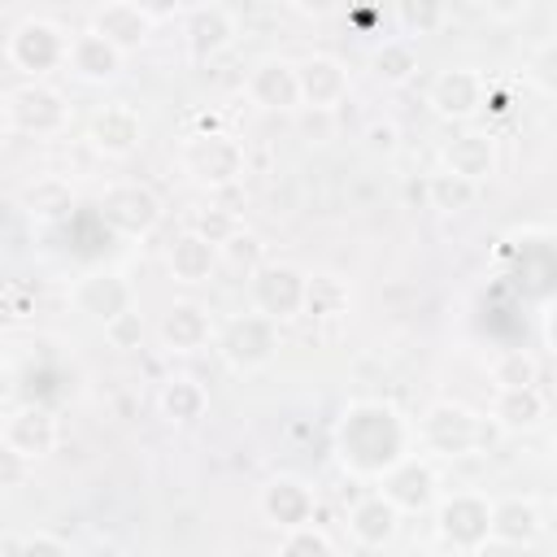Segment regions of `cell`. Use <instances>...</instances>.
<instances>
[{"label":"cell","mask_w":557,"mask_h":557,"mask_svg":"<svg viewBox=\"0 0 557 557\" xmlns=\"http://www.w3.org/2000/svg\"><path fill=\"white\" fill-rule=\"evenodd\" d=\"M409 444L405 418L383 400H357L335 426V453L352 474H387Z\"/></svg>","instance_id":"1"},{"label":"cell","mask_w":557,"mask_h":557,"mask_svg":"<svg viewBox=\"0 0 557 557\" xmlns=\"http://www.w3.org/2000/svg\"><path fill=\"white\" fill-rule=\"evenodd\" d=\"M418 435H422V444H426L431 453H440V457H461V453H474V448L487 444L483 418L470 413V409L457 405V400H435V405L422 413Z\"/></svg>","instance_id":"2"},{"label":"cell","mask_w":557,"mask_h":557,"mask_svg":"<svg viewBox=\"0 0 557 557\" xmlns=\"http://www.w3.org/2000/svg\"><path fill=\"white\" fill-rule=\"evenodd\" d=\"M183 170L200 187H231L244 174V144L226 131H205L183 144Z\"/></svg>","instance_id":"3"},{"label":"cell","mask_w":557,"mask_h":557,"mask_svg":"<svg viewBox=\"0 0 557 557\" xmlns=\"http://www.w3.org/2000/svg\"><path fill=\"white\" fill-rule=\"evenodd\" d=\"M218 352H222V361H226L231 370H239V374L261 370V366H270L274 352H278V326H274L270 318H261V313H239V318H231V322L222 326Z\"/></svg>","instance_id":"4"},{"label":"cell","mask_w":557,"mask_h":557,"mask_svg":"<svg viewBox=\"0 0 557 557\" xmlns=\"http://www.w3.org/2000/svg\"><path fill=\"white\" fill-rule=\"evenodd\" d=\"M65 48H70L65 30L57 22H48V17H26L9 35V61L22 74H30V83H39V74L65 65Z\"/></svg>","instance_id":"5"},{"label":"cell","mask_w":557,"mask_h":557,"mask_svg":"<svg viewBox=\"0 0 557 557\" xmlns=\"http://www.w3.org/2000/svg\"><path fill=\"white\" fill-rule=\"evenodd\" d=\"M248 292H252V309L261 318H270L274 326L287 322V318H300V305H305V278L296 265L287 261H265L261 270L248 274Z\"/></svg>","instance_id":"6"},{"label":"cell","mask_w":557,"mask_h":557,"mask_svg":"<svg viewBox=\"0 0 557 557\" xmlns=\"http://www.w3.org/2000/svg\"><path fill=\"white\" fill-rule=\"evenodd\" d=\"M487 527H492V500L479 496V492H453L435 509L440 540L453 544V548H461V553L483 548L487 544Z\"/></svg>","instance_id":"7"},{"label":"cell","mask_w":557,"mask_h":557,"mask_svg":"<svg viewBox=\"0 0 557 557\" xmlns=\"http://www.w3.org/2000/svg\"><path fill=\"white\" fill-rule=\"evenodd\" d=\"M4 117L26 135H57L70 122V104L48 83H22L4 100Z\"/></svg>","instance_id":"8"},{"label":"cell","mask_w":557,"mask_h":557,"mask_svg":"<svg viewBox=\"0 0 557 557\" xmlns=\"http://www.w3.org/2000/svg\"><path fill=\"white\" fill-rule=\"evenodd\" d=\"M100 218L117 231V235H131V239H144L157 222H161V200L152 187L144 183H117L100 196Z\"/></svg>","instance_id":"9"},{"label":"cell","mask_w":557,"mask_h":557,"mask_svg":"<svg viewBox=\"0 0 557 557\" xmlns=\"http://www.w3.org/2000/svg\"><path fill=\"white\" fill-rule=\"evenodd\" d=\"M483 100H487V83H483V74L470 70V65H448V70H440V74L431 78V87H426V104H431L440 117H448V122L474 117V113L483 109Z\"/></svg>","instance_id":"10"},{"label":"cell","mask_w":557,"mask_h":557,"mask_svg":"<svg viewBox=\"0 0 557 557\" xmlns=\"http://www.w3.org/2000/svg\"><path fill=\"white\" fill-rule=\"evenodd\" d=\"M87 30L109 39L117 52H135L152 35V13L144 4H131V0H109V4L91 9V26Z\"/></svg>","instance_id":"11"},{"label":"cell","mask_w":557,"mask_h":557,"mask_svg":"<svg viewBox=\"0 0 557 557\" xmlns=\"http://www.w3.org/2000/svg\"><path fill=\"white\" fill-rule=\"evenodd\" d=\"M296 87H300V104L305 109L331 113L348 96V70L335 57H305L296 65Z\"/></svg>","instance_id":"12"},{"label":"cell","mask_w":557,"mask_h":557,"mask_svg":"<svg viewBox=\"0 0 557 557\" xmlns=\"http://www.w3.org/2000/svg\"><path fill=\"white\" fill-rule=\"evenodd\" d=\"M87 139H91V148L104 152V157H131V152L139 148V139H144V122H139V113H135L131 104L117 100V104H104V109L91 113Z\"/></svg>","instance_id":"13"},{"label":"cell","mask_w":557,"mask_h":557,"mask_svg":"<svg viewBox=\"0 0 557 557\" xmlns=\"http://www.w3.org/2000/svg\"><path fill=\"white\" fill-rule=\"evenodd\" d=\"M435 487H440V479H435L431 461H422V457H400V461L383 474V496H387L396 509H409V513L431 509Z\"/></svg>","instance_id":"14"},{"label":"cell","mask_w":557,"mask_h":557,"mask_svg":"<svg viewBox=\"0 0 557 557\" xmlns=\"http://www.w3.org/2000/svg\"><path fill=\"white\" fill-rule=\"evenodd\" d=\"M261 518L274 522L278 531L309 527V518H313V492L300 479H292V474H274L261 487Z\"/></svg>","instance_id":"15"},{"label":"cell","mask_w":557,"mask_h":557,"mask_svg":"<svg viewBox=\"0 0 557 557\" xmlns=\"http://www.w3.org/2000/svg\"><path fill=\"white\" fill-rule=\"evenodd\" d=\"M444 170L457 174V178H466V183H474V187H483L496 174V139L487 131H461V135H453L448 148H444Z\"/></svg>","instance_id":"16"},{"label":"cell","mask_w":557,"mask_h":557,"mask_svg":"<svg viewBox=\"0 0 557 557\" xmlns=\"http://www.w3.org/2000/svg\"><path fill=\"white\" fill-rule=\"evenodd\" d=\"M235 44V13L222 4H196L187 13V57L209 61Z\"/></svg>","instance_id":"17"},{"label":"cell","mask_w":557,"mask_h":557,"mask_svg":"<svg viewBox=\"0 0 557 557\" xmlns=\"http://www.w3.org/2000/svg\"><path fill=\"white\" fill-rule=\"evenodd\" d=\"M4 444L13 453H22L26 461H39L57 448V418L44 405H22L9 422H4Z\"/></svg>","instance_id":"18"},{"label":"cell","mask_w":557,"mask_h":557,"mask_svg":"<svg viewBox=\"0 0 557 557\" xmlns=\"http://www.w3.org/2000/svg\"><path fill=\"white\" fill-rule=\"evenodd\" d=\"M544 531V513L535 500L527 496H509V500H496L492 505V527H487V540L496 544H509V548H527L535 544Z\"/></svg>","instance_id":"19"},{"label":"cell","mask_w":557,"mask_h":557,"mask_svg":"<svg viewBox=\"0 0 557 557\" xmlns=\"http://www.w3.org/2000/svg\"><path fill=\"white\" fill-rule=\"evenodd\" d=\"M131 296H135L131 283H126L122 274H104V270L78 278V287H74L78 313H87V318H96V322H113L117 313H126V309H131Z\"/></svg>","instance_id":"20"},{"label":"cell","mask_w":557,"mask_h":557,"mask_svg":"<svg viewBox=\"0 0 557 557\" xmlns=\"http://www.w3.org/2000/svg\"><path fill=\"white\" fill-rule=\"evenodd\" d=\"M248 96L261 109H296L300 104V87H296V65L283 57H265L252 74H248Z\"/></svg>","instance_id":"21"},{"label":"cell","mask_w":557,"mask_h":557,"mask_svg":"<svg viewBox=\"0 0 557 557\" xmlns=\"http://www.w3.org/2000/svg\"><path fill=\"white\" fill-rule=\"evenodd\" d=\"M396 527H400V509H396L383 492H370V496H361V500L348 509V531H352V540L366 544V548H383V544L396 535Z\"/></svg>","instance_id":"22"},{"label":"cell","mask_w":557,"mask_h":557,"mask_svg":"<svg viewBox=\"0 0 557 557\" xmlns=\"http://www.w3.org/2000/svg\"><path fill=\"white\" fill-rule=\"evenodd\" d=\"M65 65H70L83 83H109V78H117V70H122V52H117L109 39L83 30V35L70 39V48H65Z\"/></svg>","instance_id":"23"},{"label":"cell","mask_w":557,"mask_h":557,"mask_svg":"<svg viewBox=\"0 0 557 557\" xmlns=\"http://www.w3.org/2000/svg\"><path fill=\"white\" fill-rule=\"evenodd\" d=\"M209 335H213V322H209V313H205L200 305H191V300H174V305L165 309V318H161V344H165L170 352H196V348L209 344Z\"/></svg>","instance_id":"24"},{"label":"cell","mask_w":557,"mask_h":557,"mask_svg":"<svg viewBox=\"0 0 557 557\" xmlns=\"http://www.w3.org/2000/svg\"><path fill=\"white\" fill-rule=\"evenodd\" d=\"M544 413H548V400H544L540 387H505L492 400V422L500 431H513V435L535 431L544 422Z\"/></svg>","instance_id":"25"},{"label":"cell","mask_w":557,"mask_h":557,"mask_svg":"<svg viewBox=\"0 0 557 557\" xmlns=\"http://www.w3.org/2000/svg\"><path fill=\"white\" fill-rule=\"evenodd\" d=\"M170 274L178 283H205L213 270H218V248L209 239H200L196 231H183L174 244H170Z\"/></svg>","instance_id":"26"},{"label":"cell","mask_w":557,"mask_h":557,"mask_svg":"<svg viewBox=\"0 0 557 557\" xmlns=\"http://www.w3.org/2000/svg\"><path fill=\"white\" fill-rule=\"evenodd\" d=\"M157 405H161V418L187 426V422H200V418H205V409H209V392H205L196 379L178 374V379H165V383H161Z\"/></svg>","instance_id":"27"},{"label":"cell","mask_w":557,"mask_h":557,"mask_svg":"<svg viewBox=\"0 0 557 557\" xmlns=\"http://www.w3.org/2000/svg\"><path fill=\"white\" fill-rule=\"evenodd\" d=\"M370 70H374V78H379V83H387V87L409 83V78L418 74V44H413V39H405V35L383 39V44L374 48V57H370Z\"/></svg>","instance_id":"28"},{"label":"cell","mask_w":557,"mask_h":557,"mask_svg":"<svg viewBox=\"0 0 557 557\" xmlns=\"http://www.w3.org/2000/svg\"><path fill=\"white\" fill-rule=\"evenodd\" d=\"M17 205H22L30 218H39V222H57V218H65V213L74 209V191H70L65 178H35V183L22 187Z\"/></svg>","instance_id":"29"},{"label":"cell","mask_w":557,"mask_h":557,"mask_svg":"<svg viewBox=\"0 0 557 557\" xmlns=\"http://www.w3.org/2000/svg\"><path fill=\"white\" fill-rule=\"evenodd\" d=\"M348 283L344 278H335V274H313V278H305V305H300V313H309V318H339V313H348Z\"/></svg>","instance_id":"30"},{"label":"cell","mask_w":557,"mask_h":557,"mask_svg":"<svg viewBox=\"0 0 557 557\" xmlns=\"http://www.w3.org/2000/svg\"><path fill=\"white\" fill-rule=\"evenodd\" d=\"M426 200L440 213H466L479 200V187L466 183V178H457V174H448V170H440V174L426 178Z\"/></svg>","instance_id":"31"},{"label":"cell","mask_w":557,"mask_h":557,"mask_svg":"<svg viewBox=\"0 0 557 557\" xmlns=\"http://www.w3.org/2000/svg\"><path fill=\"white\" fill-rule=\"evenodd\" d=\"M218 261L222 265H231V270H239L244 278L252 274V270H261L265 265V244H261V235H252V231H235L222 248H218Z\"/></svg>","instance_id":"32"},{"label":"cell","mask_w":557,"mask_h":557,"mask_svg":"<svg viewBox=\"0 0 557 557\" xmlns=\"http://www.w3.org/2000/svg\"><path fill=\"white\" fill-rule=\"evenodd\" d=\"M492 383H496V392H505V387H535L540 383V366H535V357L527 348H509V352L496 357Z\"/></svg>","instance_id":"33"},{"label":"cell","mask_w":557,"mask_h":557,"mask_svg":"<svg viewBox=\"0 0 557 557\" xmlns=\"http://www.w3.org/2000/svg\"><path fill=\"white\" fill-rule=\"evenodd\" d=\"M278 557H335V544L318 527H296V531L283 535Z\"/></svg>","instance_id":"34"},{"label":"cell","mask_w":557,"mask_h":557,"mask_svg":"<svg viewBox=\"0 0 557 557\" xmlns=\"http://www.w3.org/2000/svg\"><path fill=\"white\" fill-rule=\"evenodd\" d=\"M396 17H400V26L409 30V35H426V30H435L440 22H444V9L440 4H426V0H405L400 9H396ZM405 35V39H409Z\"/></svg>","instance_id":"35"},{"label":"cell","mask_w":557,"mask_h":557,"mask_svg":"<svg viewBox=\"0 0 557 557\" xmlns=\"http://www.w3.org/2000/svg\"><path fill=\"white\" fill-rule=\"evenodd\" d=\"M191 231H196L200 239H209L213 248H222V244L239 231V218H235L231 209H205V213L196 218V226H191Z\"/></svg>","instance_id":"36"},{"label":"cell","mask_w":557,"mask_h":557,"mask_svg":"<svg viewBox=\"0 0 557 557\" xmlns=\"http://www.w3.org/2000/svg\"><path fill=\"white\" fill-rule=\"evenodd\" d=\"M104 335H109L113 348H139V339H144V318H139V309H126V313H117L113 322H104Z\"/></svg>","instance_id":"37"},{"label":"cell","mask_w":557,"mask_h":557,"mask_svg":"<svg viewBox=\"0 0 557 557\" xmlns=\"http://www.w3.org/2000/svg\"><path fill=\"white\" fill-rule=\"evenodd\" d=\"M30 479V461L22 453H13L4 440H0V492H13Z\"/></svg>","instance_id":"38"},{"label":"cell","mask_w":557,"mask_h":557,"mask_svg":"<svg viewBox=\"0 0 557 557\" xmlns=\"http://www.w3.org/2000/svg\"><path fill=\"white\" fill-rule=\"evenodd\" d=\"M553 65H557V48H553V39H544V44L531 52V83H535L540 91H553V87H557Z\"/></svg>","instance_id":"39"},{"label":"cell","mask_w":557,"mask_h":557,"mask_svg":"<svg viewBox=\"0 0 557 557\" xmlns=\"http://www.w3.org/2000/svg\"><path fill=\"white\" fill-rule=\"evenodd\" d=\"M9 557H70V548L57 535H26L9 548Z\"/></svg>","instance_id":"40"},{"label":"cell","mask_w":557,"mask_h":557,"mask_svg":"<svg viewBox=\"0 0 557 557\" xmlns=\"http://www.w3.org/2000/svg\"><path fill=\"white\" fill-rule=\"evenodd\" d=\"M396 144H400V135H396L392 122H370V126H366V148H370V152L387 157V152H396Z\"/></svg>","instance_id":"41"},{"label":"cell","mask_w":557,"mask_h":557,"mask_svg":"<svg viewBox=\"0 0 557 557\" xmlns=\"http://www.w3.org/2000/svg\"><path fill=\"white\" fill-rule=\"evenodd\" d=\"M9 387H13V383H9V370H0V400L9 396Z\"/></svg>","instance_id":"42"},{"label":"cell","mask_w":557,"mask_h":557,"mask_svg":"<svg viewBox=\"0 0 557 557\" xmlns=\"http://www.w3.org/2000/svg\"><path fill=\"white\" fill-rule=\"evenodd\" d=\"M0 144H4V126H0Z\"/></svg>","instance_id":"43"}]
</instances>
